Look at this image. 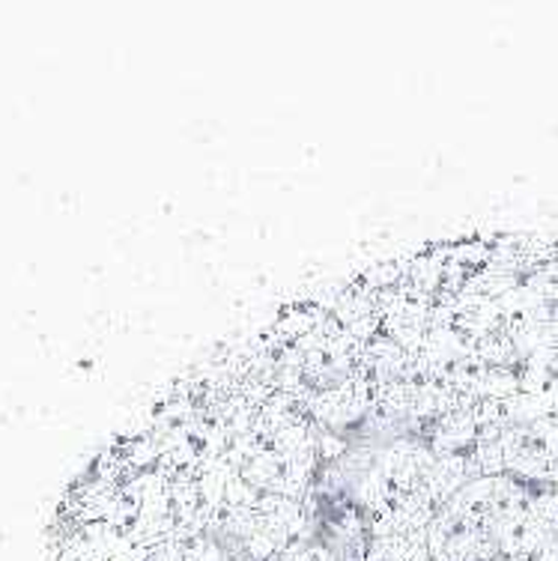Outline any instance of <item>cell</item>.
Listing matches in <instances>:
<instances>
[{
	"label": "cell",
	"mask_w": 558,
	"mask_h": 561,
	"mask_svg": "<svg viewBox=\"0 0 558 561\" xmlns=\"http://www.w3.org/2000/svg\"><path fill=\"white\" fill-rule=\"evenodd\" d=\"M502 561H558V486L532 493L523 514L508 529Z\"/></svg>",
	"instance_id": "2"
},
{
	"label": "cell",
	"mask_w": 558,
	"mask_h": 561,
	"mask_svg": "<svg viewBox=\"0 0 558 561\" xmlns=\"http://www.w3.org/2000/svg\"><path fill=\"white\" fill-rule=\"evenodd\" d=\"M362 561H430L428 535H386L367 538Z\"/></svg>",
	"instance_id": "3"
},
{
	"label": "cell",
	"mask_w": 558,
	"mask_h": 561,
	"mask_svg": "<svg viewBox=\"0 0 558 561\" xmlns=\"http://www.w3.org/2000/svg\"><path fill=\"white\" fill-rule=\"evenodd\" d=\"M430 561H502V538L487 523L442 505L428 529Z\"/></svg>",
	"instance_id": "1"
},
{
	"label": "cell",
	"mask_w": 558,
	"mask_h": 561,
	"mask_svg": "<svg viewBox=\"0 0 558 561\" xmlns=\"http://www.w3.org/2000/svg\"><path fill=\"white\" fill-rule=\"evenodd\" d=\"M278 561H341L332 547H326L320 540H296L293 547L281 552Z\"/></svg>",
	"instance_id": "4"
}]
</instances>
